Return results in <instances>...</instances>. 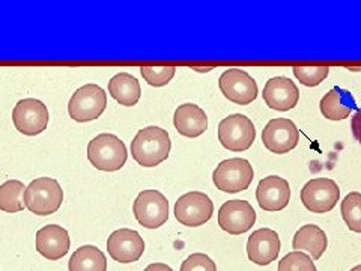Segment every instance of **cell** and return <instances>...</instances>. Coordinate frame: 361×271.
<instances>
[{"label": "cell", "mask_w": 361, "mask_h": 271, "mask_svg": "<svg viewBox=\"0 0 361 271\" xmlns=\"http://www.w3.org/2000/svg\"><path fill=\"white\" fill-rule=\"evenodd\" d=\"M172 142L169 133L160 127H145L131 142V154L143 167H155L169 158Z\"/></svg>", "instance_id": "1"}, {"label": "cell", "mask_w": 361, "mask_h": 271, "mask_svg": "<svg viewBox=\"0 0 361 271\" xmlns=\"http://www.w3.org/2000/svg\"><path fill=\"white\" fill-rule=\"evenodd\" d=\"M127 157L126 145L115 134H98L87 145V160L98 171L116 172L126 164Z\"/></svg>", "instance_id": "2"}, {"label": "cell", "mask_w": 361, "mask_h": 271, "mask_svg": "<svg viewBox=\"0 0 361 271\" xmlns=\"http://www.w3.org/2000/svg\"><path fill=\"white\" fill-rule=\"evenodd\" d=\"M63 202V190L54 178L33 179L25 190V207L37 216H51Z\"/></svg>", "instance_id": "3"}, {"label": "cell", "mask_w": 361, "mask_h": 271, "mask_svg": "<svg viewBox=\"0 0 361 271\" xmlns=\"http://www.w3.org/2000/svg\"><path fill=\"white\" fill-rule=\"evenodd\" d=\"M107 107V94L104 89L89 83L78 88L68 103V113L77 122H89L99 118Z\"/></svg>", "instance_id": "4"}, {"label": "cell", "mask_w": 361, "mask_h": 271, "mask_svg": "<svg viewBox=\"0 0 361 271\" xmlns=\"http://www.w3.org/2000/svg\"><path fill=\"white\" fill-rule=\"evenodd\" d=\"M255 178L253 166L244 158H229L221 162L212 174L214 186L224 193H238L250 187Z\"/></svg>", "instance_id": "5"}, {"label": "cell", "mask_w": 361, "mask_h": 271, "mask_svg": "<svg viewBox=\"0 0 361 271\" xmlns=\"http://www.w3.org/2000/svg\"><path fill=\"white\" fill-rule=\"evenodd\" d=\"M256 139L253 121L241 113L224 118L219 124V140L226 150L241 152L250 148Z\"/></svg>", "instance_id": "6"}, {"label": "cell", "mask_w": 361, "mask_h": 271, "mask_svg": "<svg viewBox=\"0 0 361 271\" xmlns=\"http://www.w3.org/2000/svg\"><path fill=\"white\" fill-rule=\"evenodd\" d=\"M134 217L143 228L157 229L169 220V200L158 190H143L133 205Z\"/></svg>", "instance_id": "7"}, {"label": "cell", "mask_w": 361, "mask_h": 271, "mask_svg": "<svg viewBox=\"0 0 361 271\" xmlns=\"http://www.w3.org/2000/svg\"><path fill=\"white\" fill-rule=\"evenodd\" d=\"M49 109L37 98L20 100L13 110L16 128L25 136H38L49 127Z\"/></svg>", "instance_id": "8"}, {"label": "cell", "mask_w": 361, "mask_h": 271, "mask_svg": "<svg viewBox=\"0 0 361 271\" xmlns=\"http://www.w3.org/2000/svg\"><path fill=\"white\" fill-rule=\"evenodd\" d=\"M301 202L309 211L325 214L341 199V188L330 178H313L301 190Z\"/></svg>", "instance_id": "9"}, {"label": "cell", "mask_w": 361, "mask_h": 271, "mask_svg": "<svg viewBox=\"0 0 361 271\" xmlns=\"http://www.w3.org/2000/svg\"><path fill=\"white\" fill-rule=\"evenodd\" d=\"M214 214V203L208 195L202 191H190L180 196L175 203V217L176 220L188 226V228H197L205 224Z\"/></svg>", "instance_id": "10"}, {"label": "cell", "mask_w": 361, "mask_h": 271, "mask_svg": "<svg viewBox=\"0 0 361 271\" xmlns=\"http://www.w3.org/2000/svg\"><path fill=\"white\" fill-rule=\"evenodd\" d=\"M221 94L232 103L247 106L253 103L257 97V83L255 78L241 68L226 70L219 80Z\"/></svg>", "instance_id": "11"}, {"label": "cell", "mask_w": 361, "mask_h": 271, "mask_svg": "<svg viewBox=\"0 0 361 271\" xmlns=\"http://www.w3.org/2000/svg\"><path fill=\"white\" fill-rule=\"evenodd\" d=\"M262 142L265 148L274 154H286L292 151L300 142V131L295 124L286 118L271 119L264 131Z\"/></svg>", "instance_id": "12"}, {"label": "cell", "mask_w": 361, "mask_h": 271, "mask_svg": "<svg viewBox=\"0 0 361 271\" xmlns=\"http://www.w3.org/2000/svg\"><path fill=\"white\" fill-rule=\"evenodd\" d=\"M256 211L247 200H228L219 210V226L232 235H240L253 228Z\"/></svg>", "instance_id": "13"}, {"label": "cell", "mask_w": 361, "mask_h": 271, "mask_svg": "<svg viewBox=\"0 0 361 271\" xmlns=\"http://www.w3.org/2000/svg\"><path fill=\"white\" fill-rule=\"evenodd\" d=\"M107 251L116 263L131 264L142 258L145 252V240L137 231L122 228L109 236Z\"/></svg>", "instance_id": "14"}, {"label": "cell", "mask_w": 361, "mask_h": 271, "mask_svg": "<svg viewBox=\"0 0 361 271\" xmlns=\"http://www.w3.org/2000/svg\"><path fill=\"white\" fill-rule=\"evenodd\" d=\"M256 199L259 207L265 211H280L288 207L290 199V187L285 178L269 175L256 188Z\"/></svg>", "instance_id": "15"}, {"label": "cell", "mask_w": 361, "mask_h": 271, "mask_svg": "<svg viewBox=\"0 0 361 271\" xmlns=\"http://www.w3.org/2000/svg\"><path fill=\"white\" fill-rule=\"evenodd\" d=\"M262 95L269 109L288 112L298 104L300 90L290 78L277 76L265 83Z\"/></svg>", "instance_id": "16"}, {"label": "cell", "mask_w": 361, "mask_h": 271, "mask_svg": "<svg viewBox=\"0 0 361 271\" xmlns=\"http://www.w3.org/2000/svg\"><path fill=\"white\" fill-rule=\"evenodd\" d=\"M279 253L280 239L276 231L261 228L248 236L247 255L252 263L257 265H268L276 261Z\"/></svg>", "instance_id": "17"}, {"label": "cell", "mask_w": 361, "mask_h": 271, "mask_svg": "<svg viewBox=\"0 0 361 271\" xmlns=\"http://www.w3.org/2000/svg\"><path fill=\"white\" fill-rule=\"evenodd\" d=\"M37 251L49 261H58L70 251V234L59 224H47L37 232Z\"/></svg>", "instance_id": "18"}, {"label": "cell", "mask_w": 361, "mask_h": 271, "mask_svg": "<svg viewBox=\"0 0 361 271\" xmlns=\"http://www.w3.org/2000/svg\"><path fill=\"white\" fill-rule=\"evenodd\" d=\"M175 128L185 138H199L208 128V116L203 109L193 103H185L175 110Z\"/></svg>", "instance_id": "19"}, {"label": "cell", "mask_w": 361, "mask_h": 271, "mask_svg": "<svg viewBox=\"0 0 361 271\" xmlns=\"http://www.w3.org/2000/svg\"><path fill=\"white\" fill-rule=\"evenodd\" d=\"M326 246H329L326 234L316 224L301 226L292 241L293 251L307 252L313 261H318V259L325 253Z\"/></svg>", "instance_id": "20"}, {"label": "cell", "mask_w": 361, "mask_h": 271, "mask_svg": "<svg viewBox=\"0 0 361 271\" xmlns=\"http://www.w3.org/2000/svg\"><path fill=\"white\" fill-rule=\"evenodd\" d=\"M109 94L121 106L133 107L139 103L142 89L139 80L134 76L128 73H118L110 78Z\"/></svg>", "instance_id": "21"}, {"label": "cell", "mask_w": 361, "mask_h": 271, "mask_svg": "<svg viewBox=\"0 0 361 271\" xmlns=\"http://www.w3.org/2000/svg\"><path fill=\"white\" fill-rule=\"evenodd\" d=\"M321 113L330 121L346 119L355 109L351 94L338 88H333L321 100Z\"/></svg>", "instance_id": "22"}, {"label": "cell", "mask_w": 361, "mask_h": 271, "mask_svg": "<svg viewBox=\"0 0 361 271\" xmlns=\"http://www.w3.org/2000/svg\"><path fill=\"white\" fill-rule=\"evenodd\" d=\"M70 271H107V258L97 246H82L70 258Z\"/></svg>", "instance_id": "23"}, {"label": "cell", "mask_w": 361, "mask_h": 271, "mask_svg": "<svg viewBox=\"0 0 361 271\" xmlns=\"http://www.w3.org/2000/svg\"><path fill=\"white\" fill-rule=\"evenodd\" d=\"M25 184L18 179H9L0 186V210L5 212H20L25 210Z\"/></svg>", "instance_id": "24"}, {"label": "cell", "mask_w": 361, "mask_h": 271, "mask_svg": "<svg viewBox=\"0 0 361 271\" xmlns=\"http://www.w3.org/2000/svg\"><path fill=\"white\" fill-rule=\"evenodd\" d=\"M342 217L353 232L361 234V193L353 191L342 202Z\"/></svg>", "instance_id": "25"}, {"label": "cell", "mask_w": 361, "mask_h": 271, "mask_svg": "<svg viewBox=\"0 0 361 271\" xmlns=\"http://www.w3.org/2000/svg\"><path fill=\"white\" fill-rule=\"evenodd\" d=\"M277 271H318L313 263V259L302 253L293 251L288 253L285 258L280 259Z\"/></svg>", "instance_id": "26"}, {"label": "cell", "mask_w": 361, "mask_h": 271, "mask_svg": "<svg viewBox=\"0 0 361 271\" xmlns=\"http://www.w3.org/2000/svg\"><path fill=\"white\" fill-rule=\"evenodd\" d=\"M330 73L329 66H293V74L304 86L321 85Z\"/></svg>", "instance_id": "27"}, {"label": "cell", "mask_w": 361, "mask_h": 271, "mask_svg": "<svg viewBox=\"0 0 361 271\" xmlns=\"http://www.w3.org/2000/svg\"><path fill=\"white\" fill-rule=\"evenodd\" d=\"M140 73L146 83L155 88H160V86H166L172 80L176 73V68L175 66H142Z\"/></svg>", "instance_id": "28"}, {"label": "cell", "mask_w": 361, "mask_h": 271, "mask_svg": "<svg viewBox=\"0 0 361 271\" xmlns=\"http://www.w3.org/2000/svg\"><path fill=\"white\" fill-rule=\"evenodd\" d=\"M179 271H217V265L205 253H193L180 264Z\"/></svg>", "instance_id": "29"}, {"label": "cell", "mask_w": 361, "mask_h": 271, "mask_svg": "<svg viewBox=\"0 0 361 271\" xmlns=\"http://www.w3.org/2000/svg\"><path fill=\"white\" fill-rule=\"evenodd\" d=\"M351 130H353L355 140L358 143H361V109L357 110V113L351 119Z\"/></svg>", "instance_id": "30"}, {"label": "cell", "mask_w": 361, "mask_h": 271, "mask_svg": "<svg viewBox=\"0 0 361 271\" xmlns=\"http://www.w3.org/2000/svg\"><path fill=\"white\" fill-rule=\"evenodd\" d=\"M143 271H173V268L169 267L167 264H161V263H154L151 265L146 267Z\"/></svg>", "instance_id": "31"}, {"label": "cell", "mask_w": 361, "mask_h": 271, "mask_svg": "<svg viewBox=\"0 0 361 271\" xmlns=\"http://www.w3.org/2000/svg\"><path fill=\"white\" fill-rule=\"evenodd\" d=\"M351 271H361V264H360V265H357V267H354Z\"/></svg>", "instance_id": "32"}]
</instances>
